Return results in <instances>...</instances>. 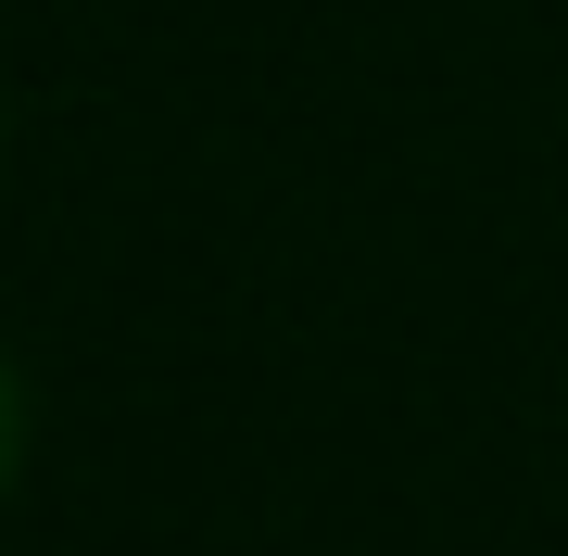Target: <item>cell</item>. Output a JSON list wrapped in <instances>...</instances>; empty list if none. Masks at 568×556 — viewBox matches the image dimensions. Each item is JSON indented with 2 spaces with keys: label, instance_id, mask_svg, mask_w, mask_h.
Segmentation results:
<instances>
[{
  "label": "cell",
  "instance_id": "6da1fadb",
  "mask_svg": "<svg viewBox=\"0 0 568 556\" xmlns=\"http://www.w3.org/2000/svg\"><path fill=\"white\" fill-rule=\"evenodd\" d=\"M26 443H39V392H26L13 342H0V506H13V481H26Z\"/></svg>",
  "mask_w": 568,
  "mask_h": 556
},
{
  "label": "cell",
  "instance_id": "7a4b0ae2",
  "mask_svg": "<svg viewBox=\"0 0 568 556\" xmlns=\"http://www.w3.org/2000/svg\"><path fill=\"white\" fill-rule=\"evenodd\" d=\"M0 152H13V114H0Z\"/></svg>",
  "mask_w": 568,
  "mask_h": 556
}]
</instances>
